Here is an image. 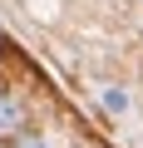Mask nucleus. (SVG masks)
I'll list each match as a JSON object with an SVG mask.
<instances>
[{
	"mask_svg": "<svg viewBox=\"0 0 143 148\" xmlns=\"http://www.w3.org/2000/svg\"><path fill=\"white\" fill-rule=\"evenodd\" d=\"M0 148H5V143H0Z\"/></svg>",
	"mask_w": 143,
	"mask_h": 148,
	"instance_id": "nucleus-4",
	"label": "nucleus"
},
{
	"mask_svg": "<svg viewBox=\"0 0 143 148\" xmlns=\"http://www.w3.org/2000/svg\"><path fill=\"white\" fill-rule=\"evenodd\" d=\"M15 148H44V138H40V133H20V138H15Z\"/></svg>",
	"mask_w": 143,
	"mask_h": 148,
	"instance_id": "nucleus-3",
	"label": "nucleus"
},
{
	"mask_svg": "<svg viewBox=\"0 0 143 148\" xmlns=\"http://www.w3.org/2000/svg\"><path fill=\"white\" fill-rule=\"evenodd\" d=\"M10 133L20 138V133H25V119H20V104L0 89V138H10Z\"/></svg>",
	"mask_w": 143,
	"mask_h": 148,
	"instance_id": "nucleus-1",
	"label": "nucleus"
},
{
	"mask_svg": "<svg viewBox=\"0 0 143 148\" xmlns=\"http://www.w3.org/2000/svg\"><path fill=\"white\" fill-rule=\"evenodd\" d=\"M99 104H104L109 114H128V89H118V84H104V89H99Z\"/></svg>",
	"mask_w": 143,
	"mask_h": 148,
	"instance_id": "nucleus-2",
	"label": "nucleus"
}]
</instances>
